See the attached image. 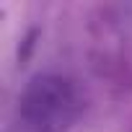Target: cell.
Wrapping results in <instances>:
<instances>
[{
  "label": "cell",
  "instance_id": "6da1fadb",
  "mask_svg": "<svg viewBox=\"0 0 132 132\" xmlns=\"http://www.w3.org/2000/svg\"><path fill=\"white\" fill-rule=\"evenodd\" d=\"M83 114V96L73 78L36 73L18 96V117L31 132H65Z\"/></svg>",
  "mask_w": 132,
  "mask_h": 132
}]
</instances>
